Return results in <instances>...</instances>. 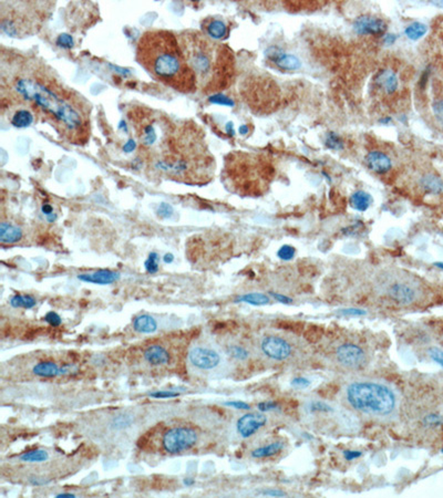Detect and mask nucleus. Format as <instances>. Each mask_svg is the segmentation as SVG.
<instances>
[{
	"instance_id": "393cba45",
	"label": "nucleus",
	"mask_w": 443,
	"mask_h": 498,
	"mask_svg": "<svg viewBox=\"0 0 443 498\" xmlns=\"http://www.w3.org/2000/svg\"><path fill=\"white\" fill-rule=\"evenodd\" d=\"M10 121L16 127H27L33 122V115L27 109H19L13 114Z\"/></svg>"
},
{
	"instance_id": "6ab92c4d",
	"label": "nucleus",
	"mask_w": 443,
	"mask_h": 498,
	"mask_svg": "<svg viewBox=\"0 0 443 498\" xmlns=\"http://www.w3.org/2000/svg\"><path fill=\"white\" fill-rule=\"evenodd\" d=\"M372 203V197L365 191H357L349 198L351 207L358 211H366Z\"/></svg>"
},
{
	"instance_id": "7c9ffc66",
	"label": "nucleus",
	"mask_w": 443,
	"mask_h": 498,
	"mask_svg": "<svg viewBox=\"0 0 443 498\" xmlns=\"http://www.w3.org/2000/svg\"><path fill=\"white\" fill-rule=\"evenodd\" d=\"M325 143L327 145V148H329L330 150L339 151V150L344 149V142H343L342 137H339L336 133H333V132H330V133H328V134H327Z\"/></svg>"
},
{
	"instance_id": "9b49d317",
	"label": "nucleus",
	"mask_w": 443,
	"mask_h": 498,
	"mask_svg": "<svg viewBox=\"0 0 443 498\" xmlns=\"http://www.w3.org/2000/svg\"><path fill=\"white\" fill-rule=\"evenodd\" d=\"M388 296L400 305H410L417 299V290L408 282L396 281L388 287Z\"/></svg>"
},
{
	"instance_id": "bf43d9fd",
	"label": "nucleus",
	"mask_w": 443,
	"mask_h": 498,
	"mask_svg": "<svg viewBox=\"0 0 443 498\" xmlns=\"http://www.w3.org/2000/svg\"><path fill=\"white\" fill-rule=\"evenodd\" d=\"M385 40H386L387 44L390 45V44H393V41L396 40V37H394V35H391V34H388V35H386Z\"/></svg>"
},
{
	"instance_id": "6e6552de",
	"label": "nucleus",
	"mask_w": 443,
	"mask_h": 498,
	"mask_svg": "<svg viewBox=\"0 0 443 498\" xmlns=\"http://www.w3.org/2000/svg\"><path fill=\"white\" fill-rule=\"evenodd\" d=\"M260 349L267 358L275 361L286 360L293 353L291 344L287 340L277 336L265 337L260 343Z\"/></svg>"
},
{
	"instance_id": "7ed1b4c3",
	"label": "nucleus",
	"mask_w": 443,
	"mask_h": 498,
	"mask_svg": "<svg viewBox=\"0 0 443 498\" xmlns=\"http://www.w3.org/2000/svg\"><path fill=\"white\" fill-rule=\"evenodd\" d=\"M178 39L195 75L198 90L214 93L228 86L234 74V57L227 47L216 44L197 30L182 31Z\"/></svg>"
},
{
	"instance_id": "bb28decb",
	"label": "nucleus",
	"mask_w": 443,
	"mask_h": 498,
	"mask_svg": "<svg viewBox=\"0 0 443 498\" xmlns=\"http://www.w3.org/2000/svg\"><path fill=\"white\" fill-rule=\"evenodd\" d=\"M36 305H37V300L30 295H16L10 299V306L14 308L31 309Z\"/></svg>"
},
{
	"instance_id": "aec40b11",
	"label": "nucleus",
	"mask_w": 443,
	"mask_h": 498,
	"mask_svg": "<svg viewBox=\"0 0 443 498\" xmlns=\"http://www.w3.org/2000/svg\"><path fill=\"white\" fill-rule=\"evenodd\" d=\"M32 372L41 378H54V376L60 375V368L54 362L45 361L36 364Z\"/></svg>"
},
{
	"instance_id": "9d476101",
	"label": "nucleus",
	"mask_w": 443,
	"mask_h": 498,
	"mask_svg": "<svg viewBox=\"0 0 443 498\" xmlns=\"http://www.w3.org/2000/svg\"><path fill=\"white\" fill-rule=\"evenodd\" d=\"M266 423L267 417L263 413H247L238 418L236 423V430L242 437L248 439L264 428Z\"/></svg>"
},
{
	"instance_id": "a18cd8bd",
	"label": "nucleus",
	"mask_w": 443,
	"mask_h": 498,
	"mask_svg": "<svg viewBox=\"0 0 443 498\" xmlns=\"http://www.w3.org/2000/svg\"><path fill=\"white\" fill-rule=\"evenodd\" d=\"M339 313L342 315H354V317H358V315H365L367 314V311L362 310V309H357V308H348V309H340Z\"/></svg>"
},
{
	"instance_id": "4d7b16f0",
	"label": "nucleus",
	"mask_w": 443,
	"mask_h": 498,
	"mask_svg": "<svg viewBox=\"0 0 443 498\" xmlns=\"http://www.w3.org/2000/svg\"><path fill=\"white\" fill-rule=\"evenodd\" d=\"M56 497L57 498H75L76 495L71 494V493H61V494H58Z\"/></svg>"
},
{
	"instance_id": "c9c22d12",
	"label": "nucleus",
	"mask_w": 443,
	"mask_h": 498,
	"mask_svg": "<svg viewBox=\"0 0 443 498\" xmlns=\"http://www.w3.org/2000/svg\"><path fill=\"white\" fill-rule=\"evenodd\" d=\"M339 418H340V422L346 428H355L356 426V418L353 414H350L347 411H343L340 414H339Z\"/></svg>"
},
{
	"instance_id": "f257e3e1",
	"label": "nucleus",
	"mask_w": 443,
	"mask_h": 498,
	"mask_svg": "<svg viewBox=\"0 0 443 498\" xmlns=\"http://www.w3.org/2000/svg\"><path fill=\"white\" fill-rule=\"evenodd\" d=\"M7 87L14 101L40 112L64 134L77 137L86 131L87 105L74 91L63 88L45 70L19 72L10 79Z\"/></svg>"
},
{
	"instance_id": "79ce46f5",
	"label": "nucleus",
	"mask_w": 443,
	"mask_h": 498,
	"mask_svg": "<svg viewBox=\"0 0 443 498\" xmlns=\"http://www.w3.org/2000/svg\"><path fill=\"white\" fill-rule=\"evenodd\" d=\"M224 405L228 406V408H233L235 410H243V411H247L251 409L250 404L243 402V401H227V402L224 403Z\"/></svg>"
},
{
	"instance_id": "6e6d98bb",
	"label": "nucleus",
	"mask_w": 443,
	"mask_h": 498,
	"mask_svg": "<svg viewBox=\"0 0 443 498\" xmlns=\"http://www.w3.org/2000/svg\"><path fill=\"white\" fill-rule=\"evenodd\" d=\"M42 211H44V212H45V214H46V215H50V214H51V212H52V207H51V206H50V205H48V204H46V205H44V206H42Z\"/></svg>"
},
{
	"instance_id": "2f4dec72",
	"label": "nucleus",
	"mask_w": 443,
	"mask_h": 498,
	"mask_svg": "<svg viewBox=\"0 0 443 498\" xmlns=\"http://www.w3.org/2000/svg\"><path fill=\"white\" fill-rule=\"evenodd\" d=\"M307 410L311 413H330L332 412V408L325 402L321 401H312L307 404Z\"/></svg>"
},
{
	"instance_id": "e2e57ef3",
	"label": "nucleus",
	"mask_w": 443,
	"mask_h": 498,
	"mask_svg": "<svg viewBox=\"0 0 443 498\" xmlns=\"http://www.w3.org/2000/svg\"><path fill=\"white\" fill-rule=\"evenodd\" d=\"M434 266L438 267V268H440V269L443 270V263L442 262L441 263H434Z\"/></svg>"
},
{
	"instance_id": "69168bd1",
	"label": "nucleus",
	"mask_w": 443,
	"mask_h": 498,
	"mask_svg": "<svg viewBox=\"0 0 443 498\" xmlns=\"http://www.w3.org/2000/svg\"><path fill=\"white\" fill-rule=\"evenodd\" d=\"M441 453H442V454H443V448H442V449H441Z\"/></svg>"
},
{
	"instance_id": "b1692460",
	"label": "nucleus",
	"mask_w": 443,
	"mask_h": 498,
	"mask_svg": "<svg viewBox=\"0 0 443 498\" xmlns=\"http://www.w3.org/2000/svg\"><path fill=\"white\" fill-rule=\"evenodd\" d=\"M276 64L278 66H281L284 70H289V71H295L298 70L301 66L300 60L293 56V54H287L282 52L281 56L276 59Z\"/></svg>"
},
{
	"instance_id": "603ef678",
	"label": "nucleus",
	"mask_w": 443,
	"mask_h": 498,
	"mask_svg": "<svg viewBox=\"0 0 443 498\" xmlns=\"http://www.w3.org/2000/svg\"><path fill=\"white\" fill-rule=\"evenodd\" d=\"M361 455H362V453L359 451H345L344 452V457L347 460H354L358 457H360Z\"/></svg>"
},
{
	"instance_id": "0e129e2a",
	"label": "nucleus",
	"mask_w": 443,
	"mask_h": 498,
	"mask_svg": "<svg viewBox=\"0 0 443 498\" xmlns=\"http://www.w3.org/2000/svg\"><path fill=\"white\" fill-rule=\"evenodd\" d=\"M435 6H439V7H443V3H434Z\"/></svg>"
},
{
	"instance_id": "4be33fe9",
	"label": "nucleus",
	"mask_w": 443,
	"mask_h": 498,
	"mask_svg": "<svg viewBox=\"0 0 443 498\" xmlns=\"http://www.w3.org/2000/svg\"><path fill=\"white\" fill-rule=\"evenodd\" d=\"M420 184L424 191L431 194H440L443 191L442 181L433 174L424 175L420 181Z\"/></svg>"
},
{
	"instance_id": "2eb2a0df",
	"label": "nucleus",
	"mask_w": 443,
	"mask_h": 498,
	"mask_svg": "<svg viewBox=\"0 0 443 498\" xmlns=\"http://www.w3.org/2000/svg\"><path fill=\"white\" fill-rule=\"evenodd\" d=\"M144 359L152 366H164L171 360L168 351L160 344H153L144 351Z\"/></svg>"
},
{
	"instance_id": "ea45409f",
	"label": "nucleus",
	"mask_w": 443,
	"mask_h": 498,
	"mask_svg": "<svg viewBox=\"0 0 443 498\" xmlns=\"http://www.w3.org/2000/svg\"><path fill=\"white\" fill-rule=\"evenodd\" d=\"M211 102H213V103H216V104H222V105H228V106H232L234 105V102L228 99L227 96L225 95H223V94H214L212 98L210 99Z\"/></svg>"
},
{
	"instance_id": "423d86ee",
	"label": "nucleus",
	"mask_w": 443,
	"mask_h": 498,
	"mask_svg": "<svg viewBox=\"0 0 443 498\" xmlns=\"http://www.w3.org/2000/svg\"><path fill=\"white\" fill-rule=\"evenodd\" d=\"M197 433L191 428H174L163 435L162 445L165 452L179 454L195 446Z\"/></svg>"
},
{
	"instance_id": "412c9836",
	"label": "nucleus",
	"mask_w": 443,
	"mask_h": 498,
	"mask_svg": "<svg viewBox=\"0 0 443 498\" xmlns=\"http://www.w3.org/2000/svg\"><path fill=\"white\" fill-rule=\"evenodd\" d=\"M284 448V444L282 442H274L270 443L269 445L258 447L256 449H254L252 452V457L254 458H266V457H271L274 455L281 453Z\"/></svg>"
},
{
	"instance_id": "ddd939ff",
	"label": "nucleus",
	"mask_w": 443,
	"mask_h": 498,
	"mask_svg": "<svg viewBox=\"0 0 443 498\" xmlns=\"http://www.w3.org/2000/svg\"><path fill=\"white\" fill-rule=\"evenodd\" d=\"M365 160L368 168L377 174H385L389 172L392 166L390 157L380 151L369 152Z\"/></svg>"
},
{
	"instance_id": "c03bdc74",
	"label": "nucleus",
	"mask_w": 443,
	"mask_h": 498,
	"mask_svg": "<svg viewBox=\"0 0 443 498\" xmlns=\"http://www.w3.org/2000/svg\"><path fill=\"white\" fill-rule=\"evenodd\" d=\"M157 214H159V216H161L163 218L171 217V215L173 214V207L171 205L163 203L160 205L159 209H157Z\"/></svg>"
},
{
	"instance_id": "c85d7f7f",
	"label": "nucleus",
	"mask_w": 443,
	"mask_h": 498,
	"mask_svg": "<svg viewBox=\"0 0 443 498\" xmlns=\"http://www.w3.org/2000/svg\"><path fill=\"white\" fill-rule=\"evenodd\" d=\"M427 30H428V28L426 25H424V23L414 22V23H411L410 26L405 28L404 33L409 39L418 40V39H420L421 37H423L424 34H426Z\"/></svg>"
},
{
	"instance_id": "a19ab883",
	"label": "nucleus",
	"mask_w": 443,
	"mask_h": 498,
	"mask_svg": "<svg viewBox=\"0 0 443 498\" xmlns=\"http://www.w3.org/2000/svg\"><path fill=\"white\" fill-rule=\"evenodd\" d=\"M180 394L178 392H173V391H156L150 393V397L154 399H173V398H178Z\"/></svg>"
},
{
	"instance_id": "37998d69",
	"label": "nucleus",
	"mask_w": 443,
	"mask_h": 498,
	"mask_svg": "<svg viewBox=\"0 0 443 498\" xmlns=\"http://www.w3.org/2000/svg\"><path fill=\"white\" fill-rule=\"evenodd\" d=\"M311 383L312 382L309 381L308 379L302 378V376H298V378H295L293 381H291V386L302 390V388H306L311 385Z\"/></svg>"
},
{
	"instance_id": "473e14b6",
	"label": "nucleus",
	"mask_w": 443,
	"mask_h": 498,
	"mask_svg": "<svg viewBox=\"0 0 443 498\" xmlns=\"http://www.w3.org/2000/svg\"><path fill=\"white\" fill-rule=\"evenodd\" d=\"M295 255H296V249L295 247L290 245H284L279 248L277 252V257L282 260H286V262L293 259L295 257Z\"/></svg>"
},
{
	"instance_id": "e433bc0d",
	"label": "nucleus",
	"mask_w": 443,
	"mask_h": 498,
	"mask_svg": "<svg viewBox=\"0 0 443 498\" xmlns=\"http://www.w3.org/2000/svg\"><path fill=\"white\" fill-rule=\"evenodd\" d=\"M428 352H429V357L432 359V361L438 363L443 369V350L439 348H430Z\"/></svg>"
},
{
	"instance_id": "1a4fd4ad",
	"label": "nucleus",
	"mask_w": 443,
	"mask_h": 498,
	"mask_svg": "<svg viewBox=\"0 0 443 498\" xmlns=\"http://www.w3.org/2000/svg\"><path fill=\"white\" fill-rule=\"evenodd\" d=\"M189 360L193 367L203 371L214 370L220 366L221 355L214 349L208 347H195L189 353Z\"/></svg>"
},
{
	"instance_id": "5fc2aeb1",
	"label": "nucleus",
	"mask_w": 443,
	"mask_h": 498,
	"mask_svg": "<svg viewBox=\"0 0 443 498\" xmlns=\"http://www.w3.org/2000/svg\"><path fill=\"white\" fill-rule=\"evenodd\" d=\"M173 260H174V256L172 254H165L164 257H163V262L165 264H171L173 263Z\"/></svg>"
},
{
	"instance_id": "49530a36",
	"label": "nucleus",
	"mask_w": 443,
	"mask_h": 498,
	"mask_svg": "<svg viewBox=\"0 0 443 498\" xmlns=\"http://www.w3.org/2000/svg\"><path fill=\"white\" fill-rule=\"evenodd\" d=\"M257 409L259 412H268V411H274L278 409V404L276 402H260L257 404Z\"/></svg>"
},
{
	"instance_id": "20e7f679",
	"label": "nucleus",
	"mask_w": 443,
	"mask_h": 498,
	"mask_svg": "<svg viewBox=\"0 0 443 498\" xmlns=\"http://www.w3.org/2000/svg\"><path fill=\"white\" fill-rule=\"evenodd\" d=\"M346 399L351 408L370 415H389L396 409V394L379 382L356 381L346 388Z\"/></svg>"
},
{
	"instance_id": "f3484780",
	"label": "nucleus",
	"mask_w": 443,
	"mask_h": 498,
	"mask_svg": "<svg viewBox=\"0 0 443 498\" xmlns=\"http://www.w3.org/2000/svg\"><path fill=\"white\" fill-rule=\"evenodd\" d=\"M376 83L382 90H385L387 93H392L398 88V79L396 75L390 70L379 72L377 77H376Z\"/></svg>"
},
{
	"instance_id": "58836bf2",
	"label": "nucleus",
	"mask_w": 443,
	"mask_h": 498,
	"mask_svg": "<svg viewBox=\"0 0 443 498\" xmlns=\"http://www.w3.org/2000/svg\"><path fill=\"white\" fill-rule=\"evenodd\" d=\"M423 423L426 425H431V426H439L443 424V417L439 414H429L423 418Z\"/></svg>"
},
{
	"instance_id": "8fccbe9b",
	"label": "nucleus",
	"mask_w": 443,
	"mask_h": 498,
	"mask_svg": "<svg viewBox=\"0 0 443 498\" xmlns=\"http://www.w3.org/2000/svg\"><path fill=\"white\" fill-rule=\"evenodd\" d=\"M57 44L59 46H61V47H66V48H70L72 47V39L70 35L68 34H61L60 37L58 38V41H57Z\"/></svg>"
},
{
	"instance_id": "a211bd4d",
	"label": "nucleus",
	"mask_w": 443,
	"mask_h": 498,
	"mask_svg": "<svg viewBox=\"0 0 443 498\" xmlns=\"http://www.w3.org/2000/svg\"><path fill=\"white\" fill-rule=\"evenodd\" d=\"M133 329L140 333H153L157 330L156 320L150 314H141L133 321Z\"/></svg>"
},
{
	"instance_id": "f03ea898",
	"label": "nucleus",
	"mask_w": 443,
	"mask_h": 498,
	"mask_svg": "<svg viewBox=\"0 0 443 498\" xmlns=\"http://www.w3.org/2000/svg\"><path fill=\"white\" fill-rule=\"evenodd\" d=\"M137 59L157 82L182 93H193L197 90L195 75L172 31L162 29L145 31L138 42Z\"/></svg>"
},
{
	"instance_id": "680f3d73",
	"label": "nucleus",
	"mask_w": 443,
	"mask_h": 498,
	"mask_svg": "<svg viewBox=\"0 0 443 498\" xmlns=\"http://www.w3.org/2000/svg\"><path fill=\"white\" fill-rule=\"evenodd\" d=\"M184 484L186 486H192L194 484V479H192V478H185L184 479Z\"/></svg>"
},
{
	"instance_id": "5701e85b",
	"label": "nucleus",
	"mask_w": 443,
	"mask_h": 498,
	"mask_svg": "<svg viewBox=\"0 0 443 498\" xmlns=\"http://www.w3.org/2000/svg\"><path fill=\"white\" fill-rule=\"evenodd\" d=\"M269 301L270 299L268 296L260 293L245 294L237 297V299L235 300V302H245L252 306H265V305H268Z\"/></svg>"
},
{
	"instance_id": "4468645a",
	"label": "nucleus",
	"mask_w": 443,
	"mask_h": 498,
	"mask_svg": "<svg viewBox=\"0 0 443 498\" xmlns=\"http://www.w3.org/2000/svg\"><path fill=\"white\" fill-rule=\"evenodd\" d=\"M78 279H80L81 281L84 282H90L95 284H110L119 280L120 274L112 270L102 269V270L91 272V274H81L78 276Z\"/></svg>"
},
{
	"instance_id": "cd10ccee",
	"label": "nucleus",
	"mask_w": 443,
	"mask_h": 498,
	"mask_svg": "<svg viewBox=\"0 0 443 498\" xmlns=\"http://www.w3.org/2000/svg\"><path fill=\"white\" fill-rule=\"evenodd\" d=\"M19 458L22 461H26V463H42V461H46L49 458V454L44 449H32V451L20 455Z\"/></svg>"
},
{
	"instance_id": "13d9d810",
	"label": "nucleus",
	"mask_w": 443,
	"mask_h": 498,
	"mask_svg": "<svg viewBox=\"0 0 443 498\" xmlns=\"http://www.w3.org/2000/svg\"><path fill=\"white\" fill-rule=\"evenodd\" d=\"M226 131L229 135H234V129H233V123H227L226 125Z\"/></svg>"
},
{
	"instance_id": "4c0bfd02",
	"label": "nucleus",
	"mask_w": 443,
	"mask_h": 498,
	"mask_svg": "<svg viewBox=\"0 0 443 498\" xmlns=\"http://www.w3.org/2000/svg\"><path fill=\"white\" fill-rule=\"evenodd\" d=\"M45 321H46V323L49 324L50 326H52V327H59L60 325L62 324L61 317H60V315L57 312H54V311L48 312L45 315Z\"/></svg>"
},
{
	"instance_id": "de8ad7c7",
	"label": "nucleus",
	"mask_w": 443,
	"mask_h": 498,
	"mask_svg": "<svg viewBox=\"0 0 443 498\" xmlns=\"http://www.w3.org/2000/svg\"><path fill=\"white\" fill-rule=\"evenodd\" d=\"M433 113L435 118L443 123V100L435 102L433 104Z\"/></svg>"
},
{
	"instance_id": "a878e982",
	"label": "nucleus",
	"mask_w": 443,
	"mask_h": 498,
	"mask_svg": "<svg viewBox=\"0 0 443 498\" xmlns=\"http://www.w3.org/2000/svg\"><path fill=\"white\" fill-rule=\"evenodd\" d=\"M205 29L212 39H222L227 34L225 23L221 20H211L205 25Z\"/></svg>"
},
{
	"instance_id": "3c124183",
	"label": "nucleus",
	"mask_w": 443,
	"mask_h": 498,
	"mask_svg": "<svg viewBox=\"0 0 443 498\" xmlns=\"http://www.w3.org/2000/svg\"><path fill=\"white\" fill-rule=\"evenodd\" d=\"M264 496H271V497H284L286 495L285 491L281 489H267L262 493Z\"/></svg>"
},
{
	"instance_id": "c756f323",
	"label": "nucleus",
	"mask_w": 443,
	"mask_h": 498,
	"mask_svg": "<svg viewBox=\"0 0 443 498\" xmlns=\"http://www.w3.org/2000/svg\"><path fill=\"white\" fill-rule=\"evenodd\" d=\"M228 354L234 358V359L236 360H240V361H244V360H247L248 358H250V352H248V350L244 347H242V345H230V347L228 348Z\"/></svg>"
},
{
	"instance_id": "72a5a7b5",
	"label": "nucleus",
	"mask_w": 443,
	"mask_h": 498,
	"mask_svg": "<svg viewBox=\"0 0 443 498\" xmlns=\"http://www.w3.org/2000/svg\"><path fill=\"white\" fill-rule=\"evenodd\" d=\"M159 256H157L156 253H151L149 255V258L145 262L144 266L145 269L149 272V274H155L159 270Z\"/></svg>"
},
{
	"instance_id": "052dcab7",
	"label": "nucleus",
	"mask_w": 443,
	"mask_h": 498,
	"mask_svg": "<svg viewBox=\"0 0 443 498\" xmlns=\"http://www.w3.org/2000/svg\"><path fill=\"white\" fill-rule=\"evenodd\" d=\"M240 133H241V134H243V135L247 134V133H248V127H247V125H242L240 127Z\"/></svg>"
},
{
	"instance_id": "0eeeda50",
	"label": "nucleus",
	"mask_w": 443,
	"mask_h": 498,
	"mask_svg": "<svg viewBox=\"0 0 443 498\" xmlns=\"http://www.w3.org/2000/svg\"><path fill=\"white\" fill-rule=\"evenodd\" d=\"M337 361L343 367L358 370L366 366V352L354 343H345L339 345L336 350Z\"/></svg>"
},
{
	"instance_id": "864d4df0",
	"label": "nucleus",
	"mask_w": 443,
	"mask_h": 498,
	"mask_svg": "<svg viewBox=\"0 0 443 498\" xmlns=\"http://www.w3.org/2000/svg\"><path fill=\"white\" fill-rule=\"evenodd\" d=\"M137 147V144L134 142V139H129L125 144H124V147H123V151L126 152V153H130V152H133L134 151Z\"/></svg>"
},
{
	"instance_id": "dca6fc26",
	"label": "nucleus",
	"mask_w": 443,
	"mask_h": 498,
	"mask_svg": "<svg viewBox=\"0 0 443 498\" xmlns=\"http://www.w3.org/2000/svg\"><path fill=\"white\" fill-rule=\"evenodd\" d=\"M22 230L8 223H2L0 225V240L3 244H15L21 240Z\"/></svg>"
},
{
	"instance_id": "f704fd0d",
	"label": "nucleus",
	"mask_w": 443,
	"mask_h": 498,
	"mask_svg": "<svg viewBox=\"0 0 443 498\" xmlns=\"http://www.w3.org/2000/svg\"><path fill=\"white\" fill-rule=\"evenodd\" d=\"M132 417L129 416V415H119L117 417H114L113 418V421H112V425H113V428L115 429H125V428H129L130 425L132 424Z\"/></svg>"
},
{
	"instance_id": "39448f33",
	"label": "nucleus",
	"mask_w": 443,
	"mask_h": 498,
	"mask_svg": "<svg viewBox=\"0 0 443 498\" xmlns=\"http://www.w3.org/2000/svg\"><path fill=\"white\" fill-rule=\"evenodd\" d=\"M44 4L20 3L10 4L8 10L3 9L2 27L4 31L14 37L32 34L41 26L44 17L39 7Z\"/></svg>"
},
{
	"instance_id": "f8f14e48",
	"label": "nucleus",
	"mask_w": 443,
	"mask_h": 498,
	"mask_svg": "<svg viewBox=\"0 0 443 498\" xmlns=\"http://www.w3.org/2000/svg\"><path fill=\"white\" fill-rule=\"evenodd\" d=\"M386 28L384 20L371 16H361L354 23L355 31L359 34H381L386 31Z\"/></svg>"
},
{
	"instance_id": "09e8293b",
	"label": "nucleus",
	"mask_w": 443,
	"mask_h": 498,
	"mask_svg": "<svg viewBox=\"0 0 443 498\" xmlns=\"http://www.w3.org/2000/svg\"><path fill=\"white\" fill-rule=\"evenodd\" d=\"M270 297H272L277 302H281V303H284V305H288V303H291L293 302V299L289 298V297L287 296H285V295H282V294H277V293H272V291H270L269 293Z\"/></svg>"
}]
</instances>
